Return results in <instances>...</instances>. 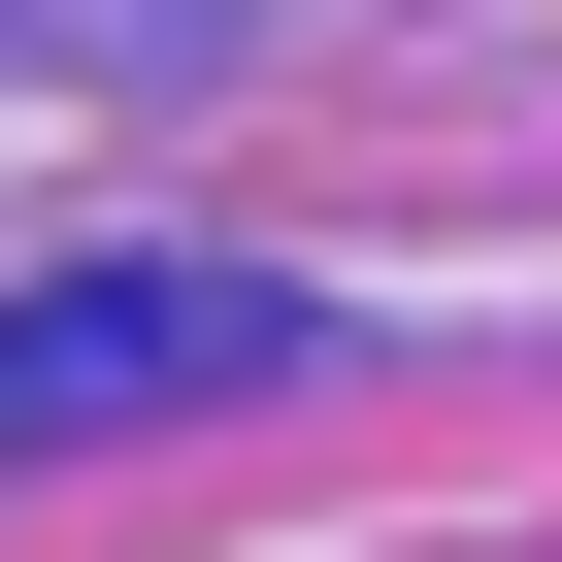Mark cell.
Segmentation results:
<instances>
[{"mask_svg":"<svg viewBox=\"0 0 562 562\" xmlns=\"http://www.w3.org/2000/svg\"><path fill=\"white\" fill-rule=\"evenodd\" d=\"M265 364H299V299H265V265H67V299H0V463L166 430V397H265Z\"/></svg>","mask_w":562,"mask_h":562,"instance_id":"cell-1","label":"cell"}]
</instances>
